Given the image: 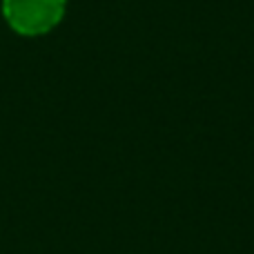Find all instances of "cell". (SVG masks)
I'll return each instance as SVG.
<instances>
[{
    "label": "cell",
    "mask_w": 254,
    "mask_h": 254,
    "mask_svg": "<svg viewBox=\"0 0 254 254\" xmlns=\"http://www.w3.org/2000/svg\"><path fill=\"white\" fill-rule=\"evenodd\" d=\"M67 0H2V18L9 29L25 38L54 31L65 18Z\"/></svg>",
    "instance_id": "cell-1"
}]
</instances>
